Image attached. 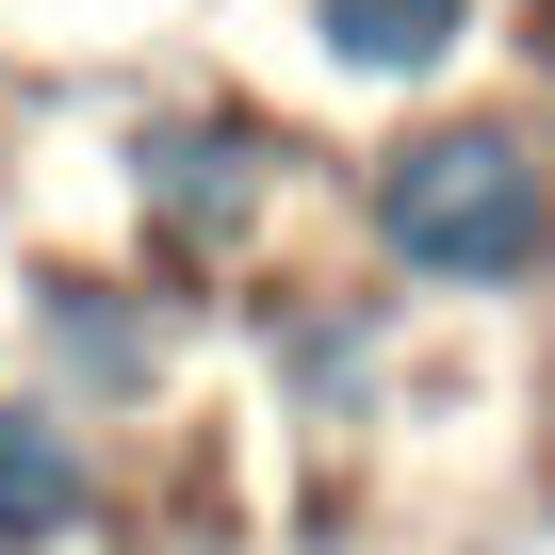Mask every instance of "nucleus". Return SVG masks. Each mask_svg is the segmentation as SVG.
I'll return each mask as SVG.
<instances>
[{
	"instance_id": "3",
	"label": "nucleus",
	"mask_w": 555,
	"mask_h": 555,
	"mask_svg": "<svg viewBox=\"0 0 555 555\" xmlns=\"http://www.w3.org/2000/svg\"><path fill=\"white\" fill-rule=\"evenodd\" d=\"M457 17H474V0H311L327 66H360V82H425L457 50Z\"/></svg>"
},
{
	"instance_id": "4",
	"label": "nucleus",
	"mask_w": 555,
	"mask_h": 555,
	"mask_svg": "<svg viewBox=\"0 0 555 555\" xmlns=\"http://www.w3.org/2000/svg\"><path fill=\"white\" fill-rule=\"evenodd\" d=\"M82 522V441L50 425V409H17V392H0V539H66Z\"/></svg>"
},
{
	"instance_id": "1",
	"label": "nucleus",
	"mask_w": 555,
	"mask_h": 555,
	"mask_svg": "<svg viewBox=\"0 0 555 555\" xmlns=\"http://www.w3.org/2000/svg\"><path fill=\"white\" fill-rule=\"evenodd\" d=\"M376 245L409 278H539L555 245V180L522 131H425L376 164Z\"/></svg>"
},
{
	"instance_id": "2",
	"label": "nucleus",
	"mask_w": 555,
	"mask_h": 555,
	"mask_svg": "<svg viewBox=\"0 0 555 555\" xmlns=\"http://www.w3.org/2000/svg\"><path fill=\"white\" fill-rule=\"evenodd\" d=\"M147 196H164V229H196V245H229L261 196H278V164H261V131H147Z\"/></svg>"
}]
</instances>
